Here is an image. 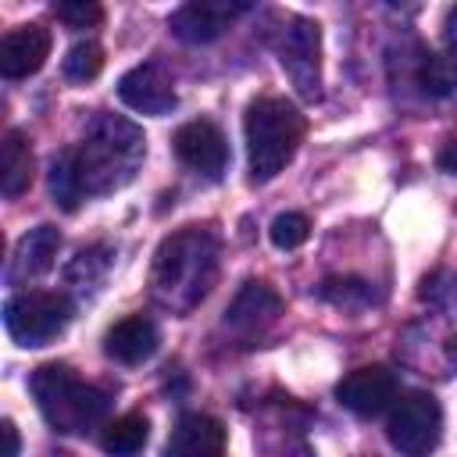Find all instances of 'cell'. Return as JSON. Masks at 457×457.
Instances as JSON below:
<instances>
[{"label":"cell","mask_w":457,"mask_h":457,"mask_svg":"<svg viewBox=\"0 0 457 457\" xmlns=\"http://www.w3.org/2000/svg\"><path fill=\"white\" fill-rule=\"evenodd\" d=\"M0 436H4V453H0V457H18V446H21V439H18V428H14V421H4V425H0Z\"/></svg>","instance_id":"obj_23"},{"label":"cell","mask_w":457,"mask_h":457,"mask_svg":"<svg viewBox=\"0 0 457 457\" xmlns=\"http://www.w3.org/2000/svg\"><path fill=\"white\" fill-rule=\"evenodd\" d=\"M50 57V32L43 25H18L0 39V75L29 79Z\"/></svg>","instance_id":"obj_13"},{"label":"cell","mask_w":457,"mask_h":457,"mask_svg":"<svg viewBox=\"0 0 457 457\" xmlns=\"http://www.w3.org/2000/svg\"><path fill=\"white\" fill-rule=\"evenodd\" d=\"M146 436H150V421L143 414H121L114 418L104 436H100V446L111 453V457H136L143 446H146Z\"/></svg>","instance_id":"obj_18"},{"label":"cell","mask_w":457,"mask_h":457,"mask_svg":"<svg viewBox=\"0 0 457 457\" xmlns=\"http://www.w3.org/2000/svg\"><path fill=\"white\" fill-rule=\"evenodd\" d=\"M268 236H271V243H275L278 250H296V246L311 236V221H307V214H300V211H286V214H278V218L271 221Z\"/></svg>","instance_id":"obj_21"},{"label":"cell","mask_w":457,"mask_h":457,"mask_svg":"<svg viewBox=\"0 0 457 457\" xmlns=\"http://www.w3.org/2000/svg\"><path fill=\"white\" fill-rule=\"evenodd\" d=\"M64 79H71V82H89V79H96L100 75V68H104V50H100V43L96 39H82V43H75L68 54H64Z\"/></svg>","instance_id":"obj_20"},{"label":"cell","mask_w":457,"mask_h":457,"mask_svg":"<svg viewBox=\"0 0 457 457\" xmlns=\"http://www.w3.org/2000/svg\"><path fill=\"white\" fill-rule=\"evenodd\" d=\"M243 132H246L250 179L253 182H268L293 161V154H296V146H300V139L307 132V121L289 100L257 96L246 107Z\"/></svg>","instance_id":"obj_4"},{"label":"cell","mask_w":457,"mask_h":457,"mask_svg":"<svg viewBox=\"0 0 457 457\" xmlns=\"http://www.w3.org/2000/svg\"><path fill=\"white\" fill-rule=\"evenodd\" d=\"M439 164H443L446 171H457V143H453V146H450V150L439 157Z\"/></svg>","instance_id":"obj_25"},{"label":"cell","mask_w":457,"mask_h":457,"mask_svg":"<svg viewBox=\"0 0 457 457\" xmlns=\"http://www.w3.org/2000/svg\"><path fill=\"white\" fill-rule=\"evenodd\" d=\"M54 14L68 25V29H93L104 21V7L100 4H89V0H64V4H54Z\"/></svg>","instance_id":"obj_22"},{"label":"cell","mask_w":457,"mask_h":457,"mask_svg":"<svg viewBox=\"0 0 457 457\" xmlns=\"http://www.w3.org/2000/svg\"><path fill=\"white\" fill-rule=\"evenodd\" d=\"M171 143H175L179 161L189 164L193 171H200L204 179H221V171L228 168V143H225L221 129L207 118L186 121Z\"/></svg>","instance_id":"obj_9"},{"label":"cell","mask_w":457,"mask_h":457,"mask_svg":"<svg viewBox=\"0 0 457 457\" xmlns=\"http://www.w3.org/2000/svg\"><path fill=\"white\" fill-rule=\"evenodd\" d=\"M250 4H228V0H193V4H182L175 14H171V32L182 39V43H211L218 39L239 14H246Z\"/></svg>","instance_id":"obj_12"},{"label":"cell","mask_w":457,"mask_h":457,"mask_svg":"<svg viewBox=\"0 0 457 457\" xmlns=\"http://www.w3.org/2000/svg\"><path fill=\"white\" fill-rule=\"evenodd\" d=\"M157 343H161V332H157L154 318H146V314H129V318H121V321L107 332L104 350H107V357L118 361V364H143L146 357H154Z\"/></svg>","instance_id":"obj_15"},{"label":"cell","mask_w":457,"mask_h":457,"mask_svg":"<svg viewBox=\"0 0 457 457\" xmlns=\"http://www.w3.org/2000/svg\"><path fill=\"white\" fill-rule=\"evenodd\" d=\"M32 182V150L29 139L18 129L4 132V154H0V189L7 200L21 196Z\"/></svg>","instance_id":"obj_17"},{"label":"cell","mask_w":457,"mask_h":457,"mask_svg":"<svg viewBox=\"0 0 457 457\" xmlns=\"http://www.w3.org/2000/svg\"><path fill=\"white\" fill-rule=\"evenodd\" d=\"M443 436V407L432 393H407L389 414V443L403 457H428Z\"/></svg>","instance_id":"obj_7"},{"label":"cell","mask_w":457,"mask_h":457,"mask_svg":"<svg viewBox=\"0 0 457 457\" xmlns=\"http://www.w3.org/2000/svg\"><path fill=\"white\" fill-rule=\"evenodd\" d=\"M71 321V300L64 293L25 289L4 303V328L18 346H46Z\"/></svg>","instance_id":"obj_5"},{"label":"cell","mask_w":457,"mask_h":457,"mask_svg":"<svg viewBox=\"0 0 457 457\" xmlns=\"http://www.w3.org/2000/svg\"><path fill=\"white\" fill-rule=\"evenodd\" d=\"M282 314V300L264 282H246L232 307L225 311V328L236 332L243 343H257Z\"/></svg>","instance_id":"obj_11"},{"label":"cell","mask_w":457,"mask_h":457,"mask_svg":"<svg viewBox=\"0 0 457 457\" xmlns=\"http://www.w3.org/2000/svg\"><path fill=\"white\" fill-rule=\"evenodd\" d=\"M400 393V378L386 368V364H368V368H357L350 375H343V382L336 386V400L361 414V418H371V414H382Z\"/></svg>","instance_id":"obj_8"},{"label":"cell","mask_w":457,"mask_h":457,"mask_svg":"<svg viewBox=\"0 0 457 457\" xmlns=\"http://www.w3.org/2000/svg\"><path fill=\"white\" fill-rule=\"evenodd\" d=\"M218 278V236L207 228L171 232L150 268V296L171 314H189Z\"/></svg>","instance_id":"obj_2"},{"label":"cell","mask_w":457,"mask_h":457,"mask_svg":"<svg viewBox=\"0 0 457 457\" xmlns=\"http://www.w3.org/2000/svg\"><path fill=\"white\" fill-rule=\"evenodd\" d=\"M414 79L425 96H436V100L453 96L457 93V61L446 54H421Z\"/></svg>","instance_id":"obj_19"},{"label":"cell","mask_w":457,"mask_h":457,"mask_svg":"<svg viewBox=\"0 0 457 457\" xmlns=\"http://www.w3.org/2000/svg\"><path fill=\"white\" fill-rule=\"evenodd\" d=\"M275 54L282 71L293 79L296 93L303 100H314L321 93V32L311 18H286V25L275 36Z\"/></svg>","instance_id":"obj_6"},{"label":"cell","mask_w":457,"mask_h":457,"mask_svg":"<svg viewBox=\"0 0 457 457\" xmlns=\"http://www.w3.org/2000/svg\"><path fill=\"white\" fill-rule=\"evenodd\" d=\"M146 157L143 129L121 114H100L75 150H64L50 164V196L57 207L75 211L86 196L114 193L129 186Z\"/></svg>","instance_id":"obj_1"},{"label":"cell","mask_w":457,"mask_h":457,"mask_svg":"<svg viewBox=\"0 0 457 457\" xmlns=\"http://www.w3.org/2000/svg\"><path fill=\"white\" fill-rule=\"evenodd\" d=\"M161 457H225V428L211 414H182Z\"/></svg>","instance_id":"obj_14"},{"label":"cell","mask_w":457,"mask_h":457,"mask_svg":"<svg viewBox=\"0 0 457 457\" xmlns=\"http://www.w3.org/2000/svg\"><path fill=\"white\" fill-rule=\"evenodd\" d=\"M57 250H61V232L54 225L29 228L14 246V257H11V268H7V282L18 286V282H29V278L43 275L54 264Z\"/></svg>","instance_id":"obj_16"},{"label":"cell","mask_w":457,"mask_h":457,"mask_svg":"<svg viewBox=\"0 0 457 457\" xmlns=\"http://www.w3.org/2000/svg\"><path fill=\"white\" fill-rule=\"evenodd\" d=\"M118 96L125 107H132L139 114H157V118L171 114L179 104L171 75L157 61H146V64H136L132 71H125L118 82Z\"/></svg>","instance_id":"obj_10"},{"label":"cell","mask_w":457,"mask_h":457,"mask_svg":"<svg viewBox=\"0 0 457 457\" xmlns=\"http://www.w3.org/2000/svg\"><path fill=\"white\" fill-rule=\"evenodd\" d=\"M446 46H450V57L457 61V7L446 14Z\"/></svg>","instance_id":"obj_24"},{"label":"cell","mask_w":457,"mask_h":457,"mask_svg":"<svg viewBox=\"0 0 457 457\" xmlns=\"http://www.w3.org/2000/svg\"><path fill=\"white\" fill-rule=\"evenodd\" d=\"M29 389H32V400H36L43 421L64 436H79V432L96 428L111 411V393L93 386V382H82L64 364L36 368L29 378Z\"/></svg>","instance_id":"obj_3"}]
</instances>
